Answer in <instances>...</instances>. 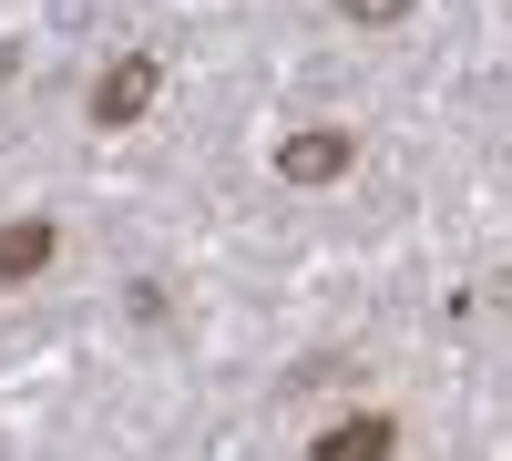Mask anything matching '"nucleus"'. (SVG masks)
I'll list each match as a JSON object with an SVG mask.
<instances>
[{
  "instance_id": "obj_2",
  "label": "nucleus",
  "mask_w": 512,
  "mask_h": 461,
  "mask_svg": "<svg viewBox=\"0 0 512 461\" xmlns=\"http://www.w3.org/2000/svg\"><path fill=\"white\" fill-rule=\"evenodd\" d=\"M349 164H359V144H349V134H328V123H318V134H287V144H277V175H287V185H338Z\"/></svg>"
},
{
  "instance_id": "obj_4",
  "label": "nucleus",
  "mask_w": 512,
  "mask_h": 461,
  "mask_svg": "<svg viewBox=\"0 0 512 461\" xmlns=\"http://www.w3.org/2000/svg\"><path fill=\"white\" fill-rule=\"evenodd\" d=\"M390 451H400V431L379 421V410H349V421L318 431V461H390Z\"/></svg>"
},
{
  "instance_id": "obj_3",
  "label": "nucleus",
  "mask_w": 512,
  "mask_h": 461,
  "mask_svg": "<svg viewBox=\"0 0 512 461\" xmlns=\"http://www.w3.org/2000/svg\"><path fill=\"white\" fill-rule=\"evenodd\" d=\"M62 257V236H52V216H11L0 226V287H31L41 267Z\"/></svg>"
},
{
  "instance_id": "obj_1",
  "label": "nucleus",
  "mask_w": 512,
  "mask_h": 461,
  "mask_svg": "<svg viewBox=\"0 0 512 461\" xmlns=\"http://www.w3.org/2000/svg\"><path fill=\"white\" fill-rule=\"evenodd\" d=\"M154 93H164L154 52H123V62H103V82H93V123H103V134H123V123L154 113Z\"/></svg>"
},
{
  "instance_id": "obj_5",
  "label": "nucleus",
  "mask_w": 512,
  "mask_h": 461,
  "mask_svg": "<svg viewBox=\"0 0 512 461\" xmlns=\"http://www.w3.org/2000/svg\"><path fill=\"white\" fill-rule=\"evenodd\" d=\"M338 21H359V31H390V21H410V0H338Z\"/></svg>"
}]
</instances>
